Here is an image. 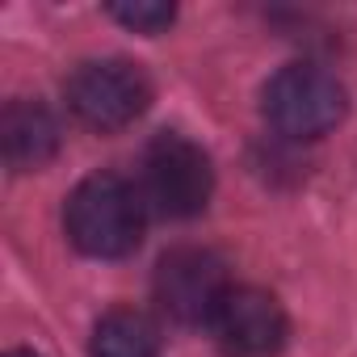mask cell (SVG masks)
Listing matches in <instances>:
<instances>
[{"label":"cell","mask_w":357,"mask_h":357,"mask_svg":"<svg viewBox=\"0 0 357 357\" xmlns=\"http://www.w3.org/2000/svg\"><path fill=\"white\" fill-rule=\"evenodd\" d=\"M261 109L269 126L286 139H319L340 126L349 109L344 84L319 63H286L261 89Z\"/></svg>","instance_id":"7a4b0ae2"},{"label":"cell","mask_w":357,"mask_h":357,"mask_svg":"<svg viewBox=\"0 0 357 357\" xmlns=\"http://www.w3.org/2000/svg\"><path fill=\"white\" fill-rule=\"evenodd\" d=\"M63 97H68V109L84 126L109 135V130H122V126H130L135 118L147 114L151 80L130 59H84L68 76Z\"/></svg>","instance_id":"277c9868"},{"label":"cell","mask_w":357,"mask_h":357,"mask_svg":"<svg viewBox=\"0 0 357 357\" xmlns=\"http://www.w3.org/2000/svg\"><path fill=\"white\" fill-rule=\"evenodd\" d=\"M5 357H38V353H34V349H9Z\"/></svg>","instance_id":"30bf717a"},{"label":"cell","mask_w":357,"mask_h":357,"mask_svg":"<svg viewBox=\"0 0 357 357\" xmlns=\"http://www.w3.org/2000/svg\"><path fill=\"white\" fill-rule=\"evenodd\" d=\"M211 336L223 357H278L290 324L282 303L261 286H231L211 319Z\"/></svg>","instance_id":"8992f818"},{"label":"cell","mask_w":357,"mask_h":357,"mask_svg":"<svg viewBox=\"0 0 357 357\" xmlns=\"http://www.w3.org/2000/svg\"><path fill=\"white\" fill-rule=\"evenodd\" d=\"M151 290H155V303L168 319L185 324V328H198V324L211 328L231 282H227V265L219 252L198 248V244H181V248H168L160 257Z\"/></svg>","instance_id":"5b68a950"},{"label":"cell","mask_w":357,"mask_h":357,"mask_svg":"<svg viewBox=\"0 0 357 357\" xmlns=\"http://www.w3.org/2000/svg\"><path fill=\"white\" fill-rule=\"evenodd\" d=\"M0 147L13 172H38L59 151V122L43 101L17 97L0 114Z\"/></svg>","instance_id":"52a82bcc"},{"label":"cell","mask_w":357,"mask_h":357,"mask_svg":"<svg viewBox=\"0 0 357 357\" xmlns=\"http://www.w3.org/2000/svg\"><path fill=\"white\" fill-rule=\"evenodd\" d=\"M143 194L118 172H93L68 194L63 227L68 240L97 261L130 257L143 240Z\"/></svg>","instance_id":"6da1fadb"},{"label":"cell","mask_w":357,"mask_h":357,"mask_svg":"<svg viewBox=\"0 0 357 357\" xmlns=\"http://www.w3.org/2000/svg\"><path fill=\"white\" fill-rule=\"evenodd\" d=\"M215 194L211 155L176 130H160L143 151V202L164 219H194Z\"/></svg>","instance_id":"3957f363"},{"label":"cell","mask_w":357,"mask_h":357,"mask_svg":"<svg viewBox=\"0 0 357 357\" xmlns=\"http://www.w3.org/2000/svg\"><path fill=\"white\" fill-rule=\"evenodd\" d=\"M160 349H164L160 324L135 307H118L101 315L89 344L93 357H160Z\"/></svg>","instance_id":"ba28073f"},{"label":"cell","mask_w":357,"mask_h":357,"mask_svg":"<svg viewBox=\"0 0 357 357\" xmlns=\"http://www.w3.org/2000/svg\"><path fill=\"white\" fill-rule=\"evenodd\" d=\"M109 17L135 34H164L172 22H176V9L172 5H160V0H126V5H109Z\"/></svg>","instance_id":"9c48e42d"}]
</instances>
